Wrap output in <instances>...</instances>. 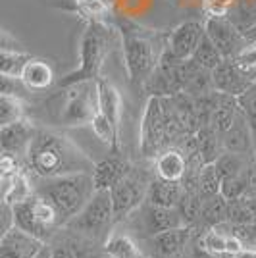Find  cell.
Masks as SVG:
<instances>
[{
    "label": "cell",
    "instance_id": "21",
    "mask_svg": "<svg viewBox=\"0 0 256 258\" xmlns=\"http://www.w3.org/2000/svg\"><path fill=\"white\" fill-rule=\"evenodd\" d=\"M20 79H22V85L29 91H44L54 83L56 74H54V68L48 60L31 58L23 68Z\"/></svg>",
    "mask_w": 256,
    "mask_h": 258
},
{
    "label": "cell",
    "instance_id": "29",
    "mask_svg": "<svg viewBox=\"0 0 256 258\" xmlns=\"http://www.w3.org/2000/svg\"><path fill=\"white\" fill-rule=\"evenodd\" d=\"M31 58L33 56L20 50L18 46H16V48L2 46V52H0V72H2V76H10V77H18V79H20L23 68H25V64H27Z\"/></svg>",
    "mask_w": 256,
    "mask_h": 258
},
{
    "label": "cell",
    "instance_id": "14",
    "mask_svg": "<svg viewBox=\"0 0 256 258\" xmlns=\"http://www.w3.org/2000/svg\"><path fill=\"white\" fill-rule=\"evenodd\" d=\"M206 35L204 31V23L201 22H185L177 25L168 37V43L164 46V50L170 54L171 58L179 60V62H189L197 52L199 44Z\"/></svg>",
    "mask_w": 256,
    "mask_h": 258
},
{
    "label": "cell",
    "instance_id": "25",
    "mask_svg": "<svg viewBox=\"0 0 256 258\" xmlns=\"http://www.w3.org/2000/svg\"><path fill=\"white\" fill-rule=\"evenodd\" d=\"M227 216H229V201L222 193L203 199L199 224L206 227H216L227 222Z\"/></svg>",
    "mask_w": 256,
    "mask_h": 258
},
{
    "label": "cell",
    "instance_id": "24",
    "mask_svg": "<svg viewBox=\"0 0 256 258\" xmlns=\"http://www.w3.org/2000/svg\"><path fill=\"white\" fill-rule=\"evenodd\" d=\"M98 98H100V112L112 121L114 127L119 129L121 110H123L119 91L106 79H98Z\"/></svg>",
    "mask_w": 256,
    "mask_h": 258
},
{
    "label": "cell",
    "instance_id": "16",
    "mask_svg": "<svg viewBox=\"0 0 256 258\" xmlns=\"http://www.w3.org/2000/svg\"><path fill=\"white\" fill-rule=\"evenodd\" d=\"M35 133H37V129L33 127L27 119H18V121H12L8 125H2V129H0L2 154H10L16 158L20 154H27Z\"/></svg>",
    "mask_w": 256,
    "mask_h": 258
},
{
    "label": "cell",
    "instance_id": "6",
    "mask_svg": "<svg viewBox=\"0 0 256 258\" xmlns=\"http://www.w3.org/2000/svg\"><path fill=\"white\" fill-rule=\"evenodd\" d=\"M123 62L129 79L135 85H147L160 64L164 48H158L154 41L137 31H123L121 35Z\"/></svg>",
    "mask_w": 256,
    "mask_h": 258
},
{
    "label": "cell",
    "instance_id": "23",
    "mask_svg": "<svg viewBox=\"0 0 256 258\" xmlns=\"http://www.w3.org/2000/svg\"><path fill=\"white\" fill-rule=\"evenodd\" d=\"M104 252L106 258H150L139 243L127 233L112 231L104 241Z\"/></svg>",
    "mask_w": 256,
    "mask_h": 258
},
{
    "label": "cell",
    "instance_id": "28",
    "mask_svg": "<svg viewBox=\"0 0 256 258\" xmlns=\"http://www.w3.org/2000/svg\"><path fill=\"white\" fill-rule=\"evenodd\" d=\"M89 127H91V131H93V135H95L96 139L100 141L102 145H106L110 151H119V129L114 127L112 121L102 112L96 114L95 119L89 123Z\"/></svg>",
    "mask_w": 256,
    "mask_h": 258
},
{
    "label": "cell",
    "instance_id": "30",
    "mask_svg": "<svg viewBox=\"0 0 256 258\" xmlns=\"http://www.w3.org/2000/svg\"><path fill=\"white\" fill-rule=\"evenodd\" d=\"M224 60L225 58L218 50V46L210 41L208 35H204L201 44H199V48H197V52L193 56V62L197 66H201V68H204V70H208V72H214Z\"/></svg>",
    "mask_w": 256,
    "mask_h": 258
},
{
    "label": "cell",
    "instance_id": "31",
    "mask_svg": "<svg viewBox=\"0 0 256 258\" xmlns=\"http://www.w3.org/2000/svg\"><path fill=\"white\" fill-rule=\"evenodd\" d=\"M18 119H23L22 98L16 95H0V123L8 125Z\"/></svg>",
    "mask_w": 256,
    "mask_h": 258
},
{
    "label": "cell",
    "instance_id": "8",
    "mask_svg": "<svg viewBox=\"0 0 256 258\" xmlns=\"http://www.w3.org/2000/svg\"><path fill=\"white\" fill-rule=\"evenodd\" d=\"M139 139L141 154L147 158L158 156L162 149L168 145L170 127H168V119H166V112H164L160 97L149 98L145 112H143V119H141Z\"/></svg>",
    "mask_w": 256,
    "mask_h": 258
},
{
    "label": "cell",
    "instance_id": "12",
    "mask_svg": "<svg viewBox=\"0 0 256 258\" xmlns=\"http://www.w3.org/2000/svg\"><path fill=\"white\" fill-rule=\"evenodd\" d=\"M204 31L210 37L224 58H235L248 44L246 35L225 16H210L204 22Z\"/></svg>",
    "mask_w": 256,
    "mask_h": 258
},
{
    "label": "cell",
    "instance_id": "4",
    "mask_svg": "<svg viewBox=\"0 0 256 258\" xmlns=\"http://www.w3.org/2000/svg\"><path fill=\"white\" fill-rule=\"evenodd\" d=\"M56 100V121L66 127L89 125L100 112L98 81H81L75 85L60 87Z\"/></svg>",
    "mask_w": 256,
    "mask_h": 258
},
{
    "label": "cell",
    "instance_id": "11",
    "mask_svg": "<svg viewBox=\"0 0 256 258\" xmlns=\"http://www.w3.org/2000/svg\"><path fill=\"white\" fill-rule=\"evenodd\" d=\"M129 218L135 220L137 229H141L143 235L154 237L168 231V229H175V227L187 226L183 220L181 212L177 208H166V206H156L150 205L145 201V205L141 206L135 214H131Z\"/></svg>",
    "mask_w": 256,
    "mask_h": 258
},
{
    "label": "cell",
    "instance_id": "27",
    "mask_svg": "<svg viewBox=\"0 0 256 258\" xmlns=\"http://www.w3.org/2000/svg\"><path fill=\"white\" fill-rule=\"evenodd\" d=\"M197 193L201 199L222 193V175L216 164H204L197 172Z\"/></svg>",
    "mask_w": 256,
    "mask_h": 258
},
{
    "label": "cell",
    "instance_id": "1",
    "mask_svg": "<svg viewBox=\"0 0 256 258\" xmlns=\"http://www.w3.org/2000/svg\"><path fill=\"white\" fill-rule=\"evenodd\" d=\"M27 164L39 177H60L68 173L93 172L95 164L72 139L60 133L37 129L27 151Z\"/></svg>",
    "mask_w": 256,
    "mask_h": 258
},
{
    "label": "cell",
    "instance_id": "10",
    "mask_svg": "<svg viewBox=\"0 0 256 258\" xmlns=\"http://www.w3.org/2000/svg\"><path fill=\"white\" fill-rule=\"evenodd\" d=\"M52 258H104V245L62 226L48 241Z\"/></svg>",
    "mask_w": 256,
    "mask_h": 258
},
{
    "label": "cell",
    "instance_id": "15",
    "mask_svg": "<svg viewBox=\"0 0 256 258\" xmlns=\"http://www.w3.org/2000/svg\"><path fill=\"white\" fill-rule=\"evenodd\" d=\"M44 241L14 226L0 237V258H33L44 248Z\"/></svg>",
    "mask_w": 256,
    "mask_h": 258
},
{
    "label": "cell",
    "instance_id": "26",
    "mask_svg": "<svg viewBox=\"0 0 256 258\" xmlns=\"http://www.w3.org/2000/svg\"><path fill=\"white\" fill-rule=\"evenodd\" d=\"M231 224H254L256 226V185L250 187L243 197L229 201V216Z\"/></svg>",
    "mask_w": 256,
    "mask_h": 258
},
{
    "label": "cell",
    "instance_id": "17",
    "mask_svg": "<svg viewBox=\"0 0 256 258\" xmlns=\"http://www.w3.org/2000/svg\"><path fill=\"white\" fill-rule=\"evenodd\" d=\"M191 235L193 227L183 226L150 237V245L154 250L152 258H183V252H185V247L191 241Z\"/></svg>",
    "mask_w": 256,
    "mask_h": 258
},
{
    "label": "cell",
    "instance_id": "9",
    "mask_svg": "<svg viewBox=\"0 0 256 258\" xmlns=\"http://www.w3.org/2000/svg\"><path fill=\"white\" fill-rule=\"evenodd\" d=\"M150 181L152 179H149L145 172L131 170L121 181L110 189L116 224L127 220L129 216L135 214L141 206L145 205L147 195H149Z\"/></svg>",
    "mask_w": 256,
    "mask_h": 258
},
{
    "label": "cell",
    "instance_id": "18",
    "mask_svg": "<svg viewBox=\"0 0 256 258\" xmlns=\"http://www.w3.org/2000/svg\"><path fill=\"white\" fill-rule=\"evenodd\" d=\"M133 170V166L123 158L117 156H110V158H102L95 164L93 168V181H95L96 191H110L114 185L121 181L129 172Z\"/></svg>",
    "mask_w": 256,
    "mask_h": 258
},
{
    "label": "cell",
    "instance_id": "13",
    "mask_svg": "<svg viewBox=\"0 0 256 258\" xmlns=\"http://www.w3.org/2000/svg\"><path fill=\"white\" fill-rule=\"evenodd\" d=\"M212 83L214 91L241 98L245 93L252 89V85L256 83V77L248 76L233 58H225L224 62L212 72Z\"/></svg>",
    "mask_w": 256,
    "mask_h": 258
},
{
    "label": "cell",
    "instance_id": "19",
    "mask_svg": "<svg viewBox=\"0 0 256 258\" xmlns=\"http://www.w3.org/2000/svg\"><path fill=\"white\" fill-rule=\"evenodd\" d=\"M222 143H224L225 151H229V152L256 154L254 135H252V129H250V123H248V119H246L243 108H241L237 119L233 121V125L222 135Z\"/></svg>",
    "mask_w": 256,
    "mask_h": 258
},
{
    "label": "cell",
    "instance_id": "7",
    "mask_svg": "<svg viewBox=\"0 0 256 258\" xmlns=\"http://www.w3.org/2000/svg\"><path fill=\"white\" fill-rule=\"evenodd\" d=\"M114 224H116V216H114L110 191H96L93 199L85 205V208L77 216H74L66 224V227L104 245L108 235L112 233Z\"/></svg>",
    "mask_w": 256,
    "mask_h": 258
},
{
    "label": "cell",
    "instance_id": "33",
    "mask_svg": "<svg viewBox=\"0 0 256 258\" xmlns=\"http://www.w3.org/2000/svg\"><path fill=\"white\" fill-rule=\"evenodd\" d=\"M233 60L245 70L248 76L256 77V43H248L245 48H241Z\"/></svg>",
    "mask_w": 256,
    "mask_h": 258
},
{
    "label": "cell",
    "instance_id": "32",
    "mask_svg": "<svg viewBox=\"0 0 256 258\" xmlns=\"http://www.w3.org/2000/svg\"><path fill=\"white\" fill-rule=\"evenodd\" d=\"M239 104H241L246 119L250 123V129H252V135H254V143H256V83L252 85V89L248 93H245L243 97L239 98Z\"/></svg>",
    "mask_w": 256,
    "mask_h": 258
},
{
    "label": "cell",
    "instance_id": "2",
    "mask_svg": "<svg viewBox=\"0 0 256 258\" xmlns=\"http://www.w3.org/2000/svg\"><path fill=\"white\" fill-rule=\"evenodd\" d=\"M41 179L43 183L35 187V193L43 195L56 208L64 226L85 208V205L96 193L91 172L68 173V175L48 177V179L41 177Z\"/></svg>",
    "mask_w": 256,
    "mask_h": 258
},
{
    "label": "cell",
    "instance_id": "3",
    "mask_svg": "<svg viewBox=\"0 0 256 258\" xmlns=\"http://www.w3.org/2000/svg\"><path fill=\"white\" fill-rule=\"evenodd\" d=\"M110 43H112V31L108 29L102 22H91L87 25L81 37V46H79V66L74 72L66 74L58 87H68L81 83V81H98L100 68L104 64V58L110 52Z\"/></svg>",
    "mask_w": 256,
    "mask_h": 258
},
{
    "label": "cell",
    "instance_id": "22",
    "mask_svg": "<svg viewBox=\"0 0 256 258\" xmlns=\"http://www.w3.org/2000/svg\"><path fill=\"white\" fill-rule=\"evenodd\" d=\"M185 187L181 181H168L162 177H154L150 181L147 203L156 206H166V208H177L179 201L183 199Z\"/></svg>",
    "mask_w": 256,
    "mask_h": 258
},
{
    "label": "cell",
    "instance_id": "35",
    "mask_svg": "<svg viewBox=\"0 0 256 258\" xmlns=\"http://www.w3.org/2000/svg\"><path fill=\"white\" fill-rule=\"evenodd\" d=\"M33 258H52V250H50V247H48V243L44 245V248L37 254V256H33Z\"/></svg>",
    "mask_w": 256,
    "mask_h": 258
},
{
    "label": "cell",
    "instance_id": "5",
    "mask_svg": "<svg viewBox=\"0 0 256 258\" xmlns=\"http://www.w3.org/2000/svg\"><path fill=\"white\" fill-rule=\"evenodd\" d=\"M14 218L16 226L44 243H48L64 226L56 208L39 193H33L23 201L14 203Z\"/></svg>",
    "mask_w": 256,
    "mask_h": 258
},
{
    "label": "cell",
    "instance_id": "34",
    "mask_svg": "<svg viewBox=\"0 0 256 258\" xmlns=\"http://www.w3.org/2000/svg\"><path fill=\"white\" fill-rule=\"evenodd\" d=\"M233 258H256V248H243V250L237 252Z\"/></svg>",
    "mask_w": 256,
    "mask_h": 258
},
{
    "label": "cell",
    "instance_id": "20",
    "mask_svg": "<svg viewBox=\"0 0 256 258\" xmlns=\"http://www.w3.org/2000/svg\"><path fill=\"white\" fill-rule=\"evenodd\" d=\"M154 168H156V177L168 179V181H181L189 170V162L181 149L170 147V149H164L156 156Z\"/></svg>",
    "mask_w": 256,
    "mask_h": 258
}]
</instances>
